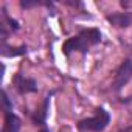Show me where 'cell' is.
Returning a JSON list of instances; mask_svg holds the SVG:
<instances>
[{
  "label": "cell",
  "mask_w": 132,
  "mask_h": 132,
  "mask_svg": "<svg viewBox=\"0 0 132 132\" xmlns=\"http://www.w3.org/2000/svg\"><path fill=\"white\" fill-rule=\"evenodd\" d=\"M2 25L8 27L11 31H17V30H19V23H17V20L11 19V17L6 14V11H5V10H3V20H2Z\"/></svg>",
  "instance_id": "ba28073f"
},
{
  "label": "cell",
  "mask_w": 132,
  "mask_h": 132,
  "mask_svg": "<svg viewBox=\"0 0 132 132\" xmlns=\"http://www.w3.org/2000/svg\"><path fill=\"white\" fill-rule=\"evenodd\" d=\"M107 20H109L113 27L126 28V27L130 25L132 17H130L127 13H113V14H109V16H107Z\"/></svg>",
  "instance_id": "5b68a950"
},
{
  "label": "cell",
  "mask_w": 132,
  "mask_h": 132,
  "mask_svg": "<svg viewBox=\"0 0 132 132\" xmlns=\"http://www.w3.org/2000/svg\"><path fill=\"white\" fill-rule=\"evenodd\" d=\"M19 130H20V118L13 112L5 113L3 132H19Z\"/></svg>",
  "instance_id": "8992f818"
},
{
  "label": "cell",
  "mask_w": 132,
  "mask_h": 132,
  "mask_svg": "<svg viewBox=\"0 0 132 132\" xmlns=\"http://www.w3.org/2000/svg\"><path fill=\"white\" fill-rule=\"evenodd\" d=\"M36 5H40V2H28V0L20 2V6L22 8H31V6H36Z\"/></svg>",
  "instance_id": "30bf717a"
},
{
  "label": "cell",
  "mask_w": 132,
  "mask_h": 132,
  "mask_svg": "<svg viewBox=\"0 0 132 132\" xmlns=\"http://www.w3.org/2000/svg\"><path fill=\"white\" fill-rule=\"evenodd\" d=\"M42 132H50V130H48L47 127H44V129H42Z\"/></svg>",
  "instance_id": "7c38bea8"
},
{
  "label": "cell",
  "mask_w": 132,
  "mask_h": 132,
  "mask_svg": "<svg viewBox=\"0 0 132 132\" xmlns=\"http://www.w3.org/2000/svg\"><path fill=\"white\" fill-rule=\"evenodd\" d=\"M48 103H50V98H45L42 106L36 110V113L33 115V121L39 126H44L45 124V118H47V110H48Z\"/></svg>",
  "instance_id": "52a82bcc"
},
{
  "label": "cell",
  "mask_w": 132,
  "mask_h": 132,
  "mask_svg": "<svg viewBox=\"0 0 132 132\" xmlns=\"http://www.w3.org/2000/svg\"><path fill=\"white\" fill-rule=\"evenodd\" d=\"M120 132H132V126H129V127H124V129H121Z\"/></svg>",
  "instance_id": "8fae6325"
},
{
  "label": "cell",
  "mask_w": 132,
  "mask_h": 132,
  "mask_svg": "<svg viewBox=\"0 0 132 132\" xmlns=\"http://www.w3.org/2000/svg\"><path fill=\"white\" fill-rule=\"evenodd\" d=\"M3 109H5V113H8V112L13 110V104H11V101H10L8 95H6V92H3Z\"/></svg>",
  "instance_id": "9c48e42d"
},
{
  "label": "cell",
  "mask_w": 132,
  "mask_h": 132,
  "mask_svg": "<svg viewBox=\"0 0 132 132\" xmlns=\"http://www.w3.org/2000/svg\"><path fill=\"white\" fill-rule=\"evenodd\" d=\"M100 40H101V33L96 28H87V30L79 31L76 36H73V37L65 40L64 45H62V50H64V53L67 56L70 53H73V51L87 53L89 48L96 45Z\"/></svg>",
  "instance_id": "6da1fadb"
},
{
  "label": "cell",
  "mask_w": 132,
  "mask_h": 132,
  "mask_svg": "<svg viewBox=\"0 0 132 132\" xmlns=\"http://www.w3.org/2000/svg\"><path fill=\"white\" fill-rule=\"evenodd\" d=\"M14 86H16V89H17L19 93H31V92H36V90H37L36 81L31 79V78H27V76H23V75H20V73L16 75V78H14Z\"/></svg>",
  "instance_id": "277c9868"
},
{
  "label": "cell",
  "mask_w": 132,
  "mask_h": 132,
  "mask_svg": "<svg viewBox=\"0 0 132 132\" xmlns=\"http://www.w3.org/2000/svg\"><path fill=\"white\" fill-rule=\"evenodd\" d=\"M110 123V115L106 109L100 107L96 109V113L90 118L81 120L78 123V129L82 132H101L107 127V124Z\"/></svg>",
  "instance_id": "7a4b0ae2"
},
{
  "label": "cell",
  "mask_w": 132,
  "mask_h": 132,
  "mask_svg": "<svg viewBox=\"0 0 132 132\" xmlns=\"http://www.w3.org/2000/svg\"><path fill=\"white\" fill-rule=\"evenodd\" d=\"M132 78V61L130 59H124L121 62V65L118 67L117 73H115V79H113V90L120 92Z\"/></svg>",
  "instance_id": "3957f363"
}]
</instances>
